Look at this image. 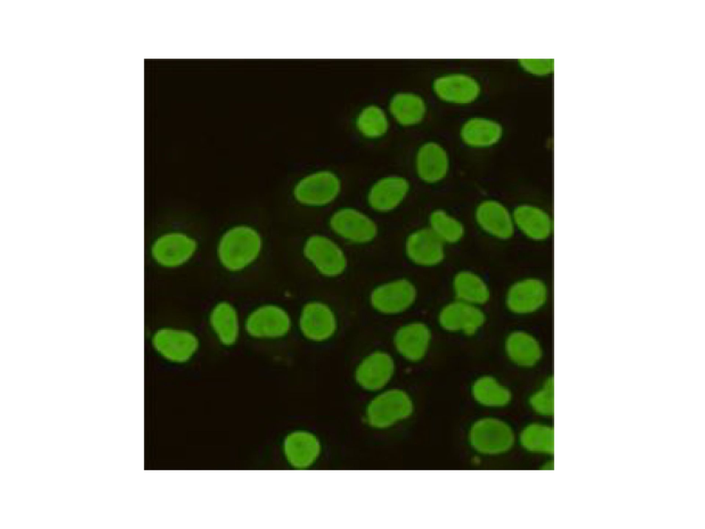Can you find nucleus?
I'll list each match as a JSON object with an SVG mask.
<instances>
[{"label":"nucleus","mask_w":705,"mask_h":529,"mask_svg":"<svg viewBox=\"0 0 705 529\" xmlns=\"http://www.w3.org/2000/svg\"><path fill=\"white\" fill-rule=\"evenodd\" d=\"M262 247L260 235L253 228L239 225L227 230L221 237L217 256L227 271L238 272L252 264L259 257Z\"/></svg>","instance_id":"f257e3e1"},{"label":"nucleus","mask_w":705,"mask_h":529,"mask_svg":"<svg viewBox=\"0 0 705 529\" xmlns=\"http://www.w3.org/2000/svg\"><path fill=\"white\" fill-rule=\"evenodd\" d=\"M467 442L472 450L480 455L501 456L514 448L516 434L507 421L496 417H482L470 426Z\"/></svg>","instance_id":"f03ea898"},{"label":"nucleus","mask_w":705,"mask_h":529,"mask_svg":"<svg viewBox=\"0 0 705 529\" xmlns=\"http://www.w3.org/2000/svg\"><path fill=\"white\" fill-rule=\"evenodd\" d=\"M414 411L412 398L401 388L383 389L368 403L364 420L371 428L384 430L409 419Z\"/></svg>","instance_id":"7ed1b4c3"},{"label":"nucleus","mask_w":705,"mask_h":529,"mask_svg":"<svg viewBox=\"0 0 705 529\" xmlns=\"http://www.w3.org/2000/svg\"><path fill=\"white\" fill-rule=\"evenodd\" d=\"M342 183L339 175L330 169L313 171L295 183L293 194L301 205L319 208L332 204L339 197Z\"/></svg>","instance_id":"20e7f679"},{"label":"nucleus","mask_w":705,"mask_h":529,"mask_svg":"<svg viewBox=\"0 0 705 529\" xmlns=\"http://www.w3.org/2000/svg\"><path fill=\"white\" fill-rule=\"evenodd\" d=\"M150 342L154 352L165 361L184 364L191 361L200 347L198 335L192 331L175 326H161L151 334Z\"/></svg>","instance_id":"39448f33"},{"label":"nucleus","mask_w":705,"mask_h":529,"mask_svg":"<svg viewBox=\"0 0 705 529\" xmlns=\"http://www.w3.org/2000/svg\"><path fill=\"white\" fill-rule=\"evenodd\" d=\"M292 320L282 306L264 303L255 307L246 315L243 329L249 337L259 340H273L284 338L290 332Z\"/></svg>","instance_id":"423d86ee"},{"label":"nucleus","mask_w":705,"mask_h":529,"mask_svg":"<svg viewBox=\"0 0 705 529\" xmlns=\"http://www.w3.org/2000/svg\"><path fill=\"white\" fill-rule=\"evenodd\" d=\"M302 253L313 267L326 278L341 276L348 266L347 257L341 247L324 234L309 236L304 242Z\"/></svg>","instance_id":"0eeeda50"},{"label":"nucleus","mask_w":705,"mask_h":529,"mask_svg":"<svg viewBox=\"0 0 705 529\" xmlns=\"http://www.w3.org/2000/svg\"><path fill=\"white\" fill-rule=\"evenodd\" d=\"M328 226L333 233L353 245H367L377 238L378 225L366 212L352 207H342L329 217Z\"/></svg>","instance_id":"6e6552de"},{"label":"nucleus","mask_w":705,"mask_h":529,"mask_svg":"<svg viewBox=\"0 0 705 529\" xmlns=\"http://www.w3.org/2000/svg\"><path fill=\"white\" fill-rule=\"evenodd\" d=\"M549 296L547 284L537 277H525L514 281L507 289L505 303L514 315L527 316L545 307Z\"/></svg>","instance_id":"1a4fd4ad"},{"label":"nucleus","mask_w":705,"mask_h":529,"mask_svg":"<svg viewBox=\"0 0 705 529\" xmlns=\"http://www.w3.org/2000/svg\"><path fill=\"white\" fill-rule=\"evenodd\" d=\"M417 289L409 279L401 278L377 285L369 300L373 309L388 315H397L409 309L416 302Z\"/></svg>","instance_id":"9d476101"},{"label":"nucleus","mask_w":705,"mask_h":529,"mask_svg":"<svg viewBox=\"0 0 705 529\" xmlns=\"http://www.w3.org/2000/svg\"><path fill=\"white\" fill-rule=\"evenodd\" d=\"M437 320L448 333L472 336L483 327L486 315L481 307L455 299L441 308Z\"/></svg>","instance_id":"9b49d317"},{"label":"nucleus","mask_w":705,"mask_h":529,"mask_svg":"<svg viewBox=\"0 0 705 529\" xmlns=\"http://www.w3.org/2000/svg\"><path fill=\"white\" fill-rule=\"evenodd\" d=\"M410 191L408 178L399 174H388L377 179L366 194L368 207L381 214L397 209L406 199Z\"/></svg>","instance_id":"f8f14e48"},{"label":"nucleus","mask_w":705,"mask_h":529,"mask_svg":"<svg viewBox=\"0 0 705 529\" xmlns=\"http://www.w3.org/2000/svg\"><path fill=\"white\" fill-rule=\"evenodd\" d=\"M197 242L191 236L181 232H169L157 238L151 247L154 262L165 268H176L188 261L196 253Z\"/></svg>","instance_id":"ddd939ff"},{"label":"nucleus","mask_w":705,"mask_h":529,"mask_svg":"<svg viewBox=\"0 0 705 529\" xmlns=\"http://www.w3.org/2000/svg\"><path fill=\"white\" fill-rule=\"evenodd\" d=\"M395 372V362L391 355L375 351L365 356L355 371L357 385L368 392H379L391 381Z\"/></svg>","instance_id":"4468645a"},{"label":"nucleus","mask_w":705,"mask_h":529,"mask_svg":"<svg viewBox=\"0 0 705 529\" xmlns=\"http://www.w3.org/2000/svg\"><path fill=\"white\" fill-rule=\"evenodd\" d=\"M432 90L441 101L465 105L476 101L481 93L479 81L463 72H451L437 76L432 83Z\"/></svg>","instance_id":"2eb2a0df"},{"label":"nucleus","mask_w":705,"mask_h":529,"mask_svg":"<svg viewBox=\"0 0 705 529\" xmlns=\"http://www.w3.org/2000/svg\"><path fill=\"white\" fill-rule=\"evenodd\" d=\"M299 328L307 340L322 342L330 339L337 328V320L330 306L320 301L306 303L299 314Z\"/></svg>","instance_id":"dca6fc26"},{"label":"nucleus","mask_w":705,"mask_h":529,"mask_svg":"<svg viewBox=\"0 0 705 529\" xmlns=\"http://www.w3.org/2000/svg\"><path fill=\"white\" fill-rule=\"evenodd\" d=\"M474 220L481 231L497 240H509L516 231L512 211L495 199L481 201L475 209Z\"/></svg>","instance_id":"f3484780"},{"label":"nucleus","mask_w":705,"mask_h":529,"mask_svg":"<svg viewBox=\"0 0 705 529\" xmlns=\"http://www.w3.org/2000/svg\"><path fill=\"white\" fill-rule=\"evenodd\" d=\"M445 245L428 227L418 228L406 237L404 250L414 264L433 267L440 264L445 256Z\"/></svg>","instance_id":"a211bd4d"},{"label":"nucleus","mask_w":705,"mask_h":529,"mask_svg":"<svg viewBox=\"0 0 705 529\" xmlns=\"http://www.w3.org/2000/svg\"><path fill=\"white\" fill-rule=\"evenodd\" d=\"M432 338V331L426 323L413 321L397 329L393 343L396 351L404 360L419 362L427 355Z\"/></svg>","instance_id":"6ab92c4d"},{"label":"nucleus","mask_w":705,"mask_h":529,"mask_svg":"<svg viewBox=\"0 0 705 529\" xmlns=\"http://www.w3.org/2000/svg\"><path fill=\"white\" fill-rule=\"evenodd\" d=\"M450 160L447 150L440 143L426 141L417 149L414 169L423 183L434 185L441 182L450 172Z\"/></svg>","instance_id":"aec40b11"},{"label":"nucleus","mask_w":705,"mask_h":529,"mask_svg":"<svg viewBox=\"0 0 705 529\" xmlns=\"http://www.w3.org/2000/svg\"><path fill=\"white\" fill-rule=\"evenodd\" d=\"M288 464L296 469H307L321 456L322 446L319 437L306 430H296L286 435L282 444Z\"/></svg>","instance_id":"412c9836"},{"label":"nucleus","mask_w":705,"mask_h":529,"mask_svg":"<svg viewBox=\"0 0 705 529\" xmlns=\"http://www.w3.org/2000/svg\"><path fill=\"white\" fill-rule=\"evenodd\" d=\"M515 230L527 239L543 242L549 239L554 231L551 214L540 206L521 203L512 211Z\"/></svg>","instance_id":"4be33fe9"},{"label":"nucleus","mask_w":705,"mask_h":529,"mask_svg":"<svg viewBox=\"0 0 705 529\" xmlns=\"http://www.w3.org/2000/svg\"><path fill=\"white\" fill-rule=\"evenodd\" d=\"M504 351L507 359L522 369L537 366L543 356L540 340L532 333L522 329L511 331L504 341Z\"/></svg>","instance_id":"5701e85b"},{"label":"nucleus","mask_w":705,"mask_h":529,"mask_svg":"<svg viewBox=\"0 0 705 529\" xmlns=\"http://www.w3.org/2000/svg\"><path fill=\"white\" fill-rule=\"evenodd\" d=\"M208 321L211 332L221 345L230 347L238 342L243 325L237 308L231 302H216L209 311Z\"/></svg>","instance_id":"b1692460"},{"label":"nucleus","mask_w":705,"mask_h":529,"mask_svg":"<svg viewBox=\"0 0 705 529\" xmlns=\"http://www.w3.org/2000/svg\"><path fill=\"white\" fill-rule=\"evenodd\" d=\"M427 111L428 106L424 98L410 91H400L393 94L388 101L387 108L390 119L403 127L420 124L424 120Z\"/></svg>","instance_id":"393cba45"},{"label":"nucleus","mask_w":705,"mask_h":529,"mask_svg":"<svg viewBox=\"0 0 705 529\" xmlns=\"http://www.w3.org/2000/svg\"><path fill=\"white\" fill-rule=\"evenodd\" d=\"M460 138L464 145L474 149H485L498 144L503 136L502 125L497 121L474 116L462 124Z\"/></svg>","instance_id":"a878e982"},{"label":"nucleus","mask_w":705,"mask_h":529,"mask_svg":"<svg viewBox=\"0 0 705 529\" xmlns=\"http://www.w3.org/2000/svg\"><path fill=\"white\" fill-rule=\"evenodd\" d=\"M474 401L479 406L490 409H500L507 406L512 402V393L509 388L491 375L476 377L470 388Z\"/></svg>","instance_id":"bb28decb"},{"label":"nucleus","mask_w":705,"mask_h":529,"mask_svg":"<svg viewBox=\"0 0 705 529\" xmlns=\"http://www.w3.org/2000/svg\"><path fill=\"white\" fill-rule=\"evenodd\" d=\"M452 289L456 300L482 307L491 297L490 286L478 273L471 270H461L453 277Z\"/></svg>","instance_id":"cd10ccee"},{"label":"nucleus","mask_w":705,"mask_h":529,"mask_svg":"<svg viewBox=\"0 0 705 529\" xmlns=\"http://www.w3.org/2000/svg\"><path fill=\"white\" fill-rule=\"evenodd\" d=\"M516 442L528 453L549 456L554 452V430L548 424L531 422L516 435Z\"/></svg>","instance_id":"c85d7f7f"},{"label":"nucleus","mask_w":705,"mask_h":529,"mask_svg":"<svg viewBox=\"0 0 705 529\" xmlns=\"http://www.w3.org/2000/svg\"><path fill=\"white\" fill-rule=\"evenodd\" d=\"M390 118L381 106L370 103L363 106L357 113L355 127L359 135L368 140H377L388 132Z\"/></svg>","instance_id":"c756f323"},{"label":"nucleus","mask_w":705,"mask_h":529,"mask_svg":"<svg viewBox=\"0 0 705 529\" xmlns=\"http://www.w3.org/2000/svg\"><path fill=\"white\" fill-rule=\"evenodd\" d=\"M428 228L445 245H454L464 237L465 229L463 223L447 211L436 209L428 218Z\"/></svg>","instance_id":"7c9ffc66"},{"label":"nucleus","mask_w":705,"mask_h":529,"mask_svg":"<svg viewBox=\"0 0 705 529\" xmlns=\"http://www.w3.org/2000/svg\"><path fill=\"white\" fill-rule=\"evenodd\" d=\"M528 405L531 411L538 416L551 417L554 413V381L551 376L547 377L540 385L534 390L528 397Z\"/></svg>","instance_id":"2f4dec72"},{"label":"nucleus","mask_w":705,"mask_h":529,"mask_svg":"<svg viewBox=\"0 0 705 529\" xmlns=\"http://www.w3.org/2000/svg\"><path fill=\"white\" fill-rule=\"evenodd\" d=\"M519 65L525 72L535 76L547 75L553 70V61L549 59H522Z\"/></svg>","instance_id":"473e14b6"}]
</instances>
